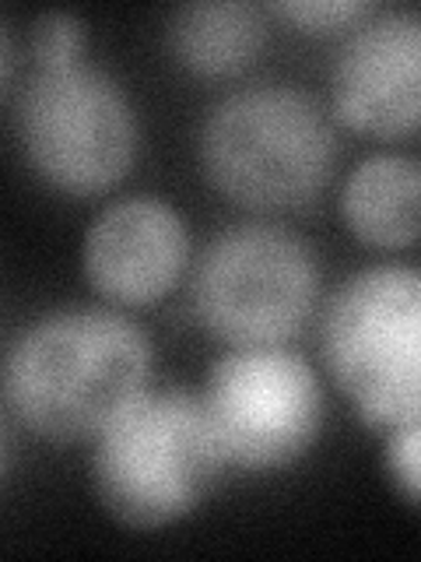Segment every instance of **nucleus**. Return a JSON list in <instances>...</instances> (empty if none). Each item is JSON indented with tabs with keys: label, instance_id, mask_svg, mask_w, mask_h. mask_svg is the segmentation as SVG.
<instances>
[{
	"label": "nucleus",
	"instance_id": "nucleus-1",
	"mask_svg": "<svg viewBox=\"0 0 421 562\" xmlns=\"http://www.w3.org/2000/svg\"><path fill=\"white\" fill-rule=\"evenodd\" d=\"M151 341L113 310H60L8 348L4 404L14 422L53 443L99 439L148 394Z\"/></svg>",
	"mask_w": 421,
	"mask_h": 562
},
{
	"label": "nucleus",
	"instance_id": "nucleus-2",
	"mask_svg": "<svg viewBox=\"0 0 421 562\" xmlns=\"http://www.w3.org/2000/svg\"><path fill=\"white\" fill-rule=\"evenodd\" d=\"M225 457L201 394L148 391L95 439L92 482L105 514L155 531L193 514L215 488Z\"/></svg>",
	"mask_w": 421,
	"mask_h": 562
},
{
	"label": "nucleus",
	"instance_id": "nucleus-3",
	"mask_svg": "<svg viewBox=\"0 0 421 562\" xmlns=\"http://www.w3.org/2000/svg\"><path fill=\"white\" fill-rule=\"evenodd\" d=\"M338 140L306 92L257 85L221 99L201 127V166L228 201L292 211L320 198Z\"/></svg>",
	"mask_w": 421,
	"mask_h": 562
},
{
	"label": "nucleus",
	"instance_id": "nucleus-4",
	"mask_svg": "<svg viewBox=\"0 0 421 562\" xmlns=\"http://www.w3.org/2000/svg\"><path fill=\"white\" fill-rule=\"evenodd\" d=\"M320 345L333 383L373 429L421 415V271L383 263L351 274L323 310Z\"/></svg>",
	"mask_w": 421,
	"mask_h": 562
},
{
	"label": "nucleus",
	"instance_id": "nucleus-5",
	"mask_svg": "<svg viewBox=\"0 0 421 562\" xmlns=\"http://www.w3.org/2000/svg\"><path fill=\"white\" fill-rule=\"evenodd\" d=\"M29 166L53 190L92 198L127 176L137 123L123 88L92 64L35 70L14 99Z\"/></svg>",
	"mask_w": 421,
	"mask_h": 562
},
{
	"label": "nucleus",
	"instance_id": "nucleus-6",
	"mask_svg": "<svg viewBox=\"0 0 421 562\" xmlns=\"http://www.w3.org/2000/svg\"><path fill=\"white\" fill-rule=\"evenodd\" d=\"M320 268L309 246L274 225L215 236L193 271V313L228 348L285 345L309 321Z\"/></svg>",
	"mask_w": 421,
	"mask_h": 562
},
{
	"label": "nucleus",
	"instance_id": "nucleus-7",
	"mask_svg": "<svg viewBox=\"0 0 421 562\" xmlns=\"http://www.w3.org/2000/svg\"><path fill=\"white\" fill-rule=\"evenodd\" d=\"M225 464L277 471L312 450L323 426V391L312 366L285 345L228 348L201 391Z\"/></svg>",
	"mask_w": 421,
	"mask_h": 562
},
{
	"label": "nucleus",
	"instance_id": "nucleus-8",
	"mask_svg": "<svg viewBox=\"0 0 421 562\" xmlns=\"http://www.w3.org/2000/svg\"><path fill=\"white\" fill-rule=\"evenodd\" d=\"M333 113L351 131H421V11H383L351 29L330 70Z\"/></svg>",
	"mask_w": 421,
	"mask_h": 562
},
{
	"label": "nucleus",
	"instance_id": "nucleus-9",
	"mask_svg": "<svg viewBox=\"0 0 421 562\" xmlns=\"http://www.w3.org/2000/svg\"><path fill=\"white\" fill-rule=\"evenodd\" d=\"M190 236L175 207L155 198L110 204L84 236V274L116 306H148L175 289Z\"/></svg>",
	"mask_w": 421,
	"mask_h": 562
},
{
	"label": "nucleus",
	"instance_id": "nucleus-10",
	"mask_svg": "<svg viewBox=\"0 0 421 562\" xmlns=\"http://www.w3.org/2000/svg\"><path fill=\"white\" fill-rule=\"evenodd\" d=\"M348 228L379 250L421 239V162L411 155H373L351 169L341 190Z\"/></svg>",
	"mask_w": 421,
	"mask_h": 562
},
{
	"label": "nucleus",
	"instance_id": "nucleus-11",
	"mask_svg": "<svg viewBox=\"0 0 421 562\" xmlns=\"http://www.w3.org/2000/svg\"><path fill=\"white\" fill-rule=\"evenodd\" d=\"M268 40V22L253 4L201 0L186 4L169 22V46L190 75L228 78L257 60Z\"/></svg>",
	"mask_w": 421,
	"mask_h": 562
},
{
	"label": "nucleus",
	"instance_id": "nucleus-12",
	"mask_svg": "<svg viewBox=\"0 0 421 562\" xmlns=\"http://www.w3.org/2000/svg\"><path fill=\"white\" fill-rule=\"evenodd\" d=\"M32 60L35 70H49V67H70L81 64L84 53V25L75 14L67 11H46L32 22Z\"/></svg>",
	"mask_w": 421,
	"mask_h": 562
},
{
	"label": "nucleus",
	"instance_id": "nucleus-13",
	"mask_svg": "<svg viewBox=\"0 0 421 562\" xmlns=\"http://www.w3.org/2000/svg\"><path fill=\"white\" fill-rule=\"evenodd\" d=\"M383 464L400 496L421 506V415L386 432Z\"/></svg>",
	"mask_w": 421,
	"mask_h": 562
},
{
	"label": "nucleus",
	"instance_id": "nucleus-14",
	"mask_svg": "<svg viewBox=\"0 0 421 562\" xmlns=\"http://www.w3.org/2000/svg\"><path fill=\"white\" fill-rule=\"evenodd\" d=\"M277 11L288 18V22L312 29V32H330V29H344L355 18L368 14L365 4L359 0H288V4H277Z\"/></svg>",
	"mask_w": 421,
	"mask_h": 562
}]
</instances>
